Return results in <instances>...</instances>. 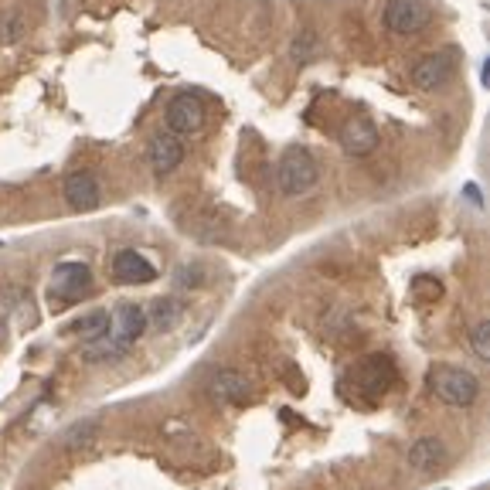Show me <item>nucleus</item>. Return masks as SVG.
Masks as SVG:
<instances>
[{"instance_id": "2", "label": "nucleus", "mask_w": 490, "mask_h": 490, "mask_svg": "<svg viewBox=\"0 0 490 490\" xmlns=\"http://www.w3.org/2000/svg\"><path fill=\"white\" fill-rule=\"evenodd\" d=\"M432 392L443 398L446 405H457V409H470L480 395V382L476 375L463 371V368H436L432 371Z\"/></svg>"}, {"instance_id": "16", "label": "nucleus", "mask_w": 490, "mask_h": 490, "mask_svg": "<svg viewBox=\"0 0 490 490\" xmlns=\"http://www.w3.org/2000/svg\"><path fill=\"white\" fill-rule=\"evenodd\" d=\"M109 323H113V313L109 310H92L86 321L78 323L76 331L82 340H89V344H95V340H103V337L109 334Z\"/></svg>"}, {"instance_id": "9", "label": "nucleus", "mask_w": 490, "mask_h": 490, "mask_svg": "<svg viewBox=\"0 0 490 490\" xmlns=\"http://www.w3.org/2000/svg\"><path fill=\"white\" fill-rule=\"evenodd\" d=\"M150 323H147V310L137 304H122L116 306V313H113V323H109V331H113V340L130 351V344L137 340L143 331H147ZM109 337V334H106Z\"/></svg>"}, {"instance_id": "7", "label": "nucleus", "mask_w": 490, "mask_h": 490, "mask_svg": "<svg viewBox=\"0 0 490 490\" xmlns=\"http://www.w3.org/2000/svg\"><path fill=\"white\" fill-rule=\"evenodd\" d=\"M113 276L126 286H143V283L157 279V266L147 256H140L137 249H120L113 256Z\"/></svg>"}, {"instance_id": "13", "label": "nucleus", "mask_w": 490, "mask_h": 490, "mask_svg": "<svg viewBox=\"0 0 490 490\" xmlns=\"http://www.w3.org/2000/svg\"><path fill=\"white\" fill-rule=\"evenodd\" d=\"M446 463V446L443 440H436V436H426V440H419V443L409 449V467L419 470V474H432V470H440Z\"/></svg>"}, {"instance_id": "20", "label": "nucleus", "mask_w": 490, "mask_h": 490, "mask_svg": "<svg viewBox=\"0 0 490 490\" xmlns=\"http://www.w3.org/2000/svg\"><path fill=\"white\" fill-rule=\"evenodd\" d=\"M0 340H4V321H0Z\"/></svg>"}, {"instance_id": "15", "label": "nucleus", "mask_w": 490, "mask_h": 490, "mask_svg": "<svg viewBox=\"0 0 490 490\" xmlns=\"http://www.w3.org/2000/svg\"><path fill=\"white\" fill-rule=\"evenodd\" d=\"M28 31V17L14 7H0V45H14Z\"/></svg>"}, {"instance_id": "17", "label": "nucleus", "mask_w": 490, "mask_h": 490, "mask_svg": "<svg viewBox=\"0 0 490 490\" xmlns=\"http://www.w3.org/2000/svg\"><path fill=\"white\" fill-rule=\"evenodd\" d=\"M470 348L476 361H490V321H476L470 331Z\"/></svg>"}, {"instance_id": "18", "label": "nucleus", "mask_w": 490, "mask_h": 490, "mask_svg": "<svg viewBox=\"0 0 490 490\" xmlns=\"http://www.w3.org/2000/svg\"><path fill=\"white\" fill-rule=\"evenodd\" d=\"M388 365V361H382V358H371V361H368V368H371V371H382V368ZM368 382H371V392H378V388H388V382H392V378H378V375H371V378H368Z\"/></svg>"}, {"instance_id": "3", "label": "nucleus", "mask_w": 490, "mask_h": 490, "mask_svg": "<svg viewBox=\"0 0 490 490\" xmlns=\"http://www.w3.org/2000/svg\"><path fill=\"white\" fill-rule=\"evenodd\" d=\"M61 195H65V204L72 212H92L103 201V187H99L95 174H89V170H72L65 177V184H61Z\"/></svg>"}, {"instance_id": "1", "label": "nucleus", "mask_w": 490, "mask_h": 490, "mask_svg": "<svg viewBox=\"0 0 490 490\" xmlns=\"http://www.w3.org/2000/svg\"><path fill=\"white\" fill-rule=\"evenodd\" d=\"M321 181V168H317V160L310 157V150L304 147H293L279 157V168H276V184H279V191L286 195V198H304L310 195L313 187Z\"/></svg>"}, {"instance_id": "5", "label": "nucleus", "mask_w": 490, "mask_h": 490, "mask_svg": "<svg viewBox=\"0 0 490 490\" xmlns=\"http://www.w3.org/2000/svg\"><path fill=\"white\" fill-rule=\"evenodd\" d=\"M453 72H457L453 51H432V55H426V59H419L413 65V82L419 89L432 92L440 89V86H446L453 78Z\"/></svg>"}, {"instance_id": "14", "label": "nucleus", "mask_w": 490, "mask_h": 490, "mask_svg": "<svg viewBox=\"0 0 490 490\" xmlns=\"http://www.w3.org/2000/svg\"><path fill=\"white\" fill-rule=\"evenodd\" d=\"M184 304L177 300V296H164V300H157V304L150 306V313H147V323H153L157 331H174L177 323L184 321Z\"/></svg>"}, {"instance_id": "11", "label": "nucleus", "mask_w": 490, "mask_h": 490, "mask_svg": "<svg viewBox=\"0 0 490 490\" xmlns=\"http://www.w3.org/2000/svg\"><path fill=\"white\" fill-rule=\"evenodd\" d=\"M340 147L351 153V157H365L378 147V130H375V122L365 120V116H354V120L344 122V130H340Z\"/></svg>"}, {"instance_id": "6", "label": "nucleus", "mask_w": 490, "mask_h": 490, "mask_svg": "<svg viewBox=\"0 0 490 490\" xmlns=\"http://www.w3.org/2000/svg\"><path fill=\"white\" fill-rule=\"evenodd\" d=\"M201 122H204V106H201L198 95L181 92L174 95L168 106V130L174 137H187V133H198Z\"/></svg>"}, {"instance_id": "12", "label": "nucleus", "mask_w": 490, "mask_h": 490, "mask_svg": "<svg viewBox=\"0 0 490 490\" xmlns=\"http://www.w3.org/2000/svg\"><path fill=\"white\" fill-rule=\"evenodd\" d=\"M208 392H212L218 402H231V405H245L249 395H252V388L245 382L242 371H235V368H225V371H214L212 382H208Z\"/></svg>"}, {"instance_id": "19", "label": "nucleus", "mask_w": 490, "mask_h": 490, "mask_svg": "<svg viewBox=\"0 0 490 490\" xmlns=\"http://www.w3.org/2000/svg\"><path fill=\"white\" fill-rule=\"evenodd\" d=\"M198 283H201V269H198V266H195V269H191V266H184L181 276H177V286H198Z\"/></svg>"}, {"instance_id": "10", "label": "nucleus", "mask_w": 490, "mask_h": 490, "mask_svg": "<svg viewBox=\"0 0 490 490\" xmlns=\"http://www.w3.org/2000/svg\"><path fill=\"white\" fill-rule=\"evenodd\" d=\"M147 160H150L153 174H170L174 168H181L184 160V143L174 133H157L150 140V147H147Z\"/></svg>"}, {"instance_id": "4", "label": "nucleus", "mask_w": 490, "mask_h": 490, "mask_svg": "<svg viewBox=\"0 0 490 490\" xmlns=\"http://www.w3.org/2000/svg\"><path fill=\"white\" fill-rule=\"evenodd\" d=\"M429 21L426 0H388L385 4V28L392 34H415Z\"/></svg>"}, {"instance_id": "8", "label": "nucleus", "mask_w": 490, "mask_h": 490, "mask_svg": "<svg viewBox=\"0 0 490 490\" xmlns=\"http://www.w3.org/2000/svg\"><path fill=\"white\" fill-rule=\"evenodd\" d=\"M92 286V269L86 262H61L51 273V293H59L65 304L78 300Z\"/></svg>"}]
</instances>
